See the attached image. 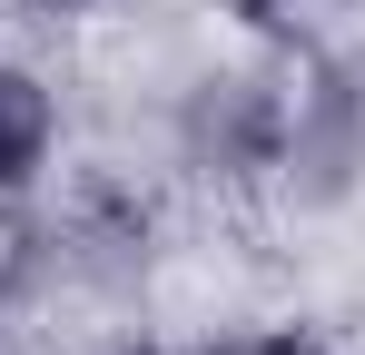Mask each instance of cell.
I'll list each match as a JSON object with an SVG mask.
<instances>
[{
    "instance_id": "cell-1",
    "label": "cell",
    "mask_w": 365,
    "mask_h": 355,
    "mask_svg": "<svg viewBox=\"0 0 365 355\" xmlns=\"http://www.w3.org/2000/svg\"><path fill=\"white\" fill-rule=\"evenodd\" d=\"M187 148L197 158H217V168H257L267 148H287V118H277V99L267 89H247V79H207L197 89V109H187Z\"/></svg>"
},
{
    "instance_id": "cell-2",
    "label": "cell",
    "mask_w": 365,
    "mask_h": 355,
    "mask_svg": "<svg viewBox=\"0 0 365 355\" xmlns=\"http://www.w3.org/2000/svg\"><path fill=\"white\" fill-rule=\"evenodd\" d=\"M50 138H60V109L30 69H0V187H30L50 168Z\"/></svg>"
},
{
    "instance_id": "cell-3",
    "label": "cell",
    "mask_w": 365,
    "mask_h": 355,
    "mask_svg": "<svg viewBox=\"0 0 365 355\" xmlns=\"http://www.w3.org/2000/svg\"><path fill=\"white\" fill-rule=\"evenodd\" d=\"M197 355H316L306 336H227V346H197Z\"/></svg>"
},
{
    "instance_id": "cell-4",
    "label": "cell",
    "mask_w": 365,
    "mask_h": 355,
    "mask_svg": "<svg viewBox=\"0 0 365 355\" xmlns=\"http://www.w3.org/2000/svg\"><path fill=\"white\" fill-rule=\"evenodd\" d=\"M109 355H148V346H109Z\"/></svg>"
}]
</instances>
